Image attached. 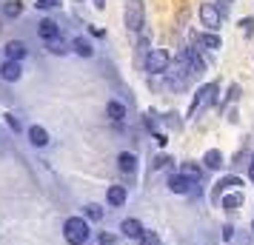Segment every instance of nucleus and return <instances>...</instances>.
<instances>
[{"label": "nucleus", "mask_w": 254, "mask_h": 245, "mask_svg": "<svg viewBox=\"0 0 254 245\" xmlns=\"http://www.w3.org/2000/svg\"><path fill=\"white\" fill-rule=\"evenodd\" d=\"M0 77H3V80H9V83L20 80V63H14V60H6V63L0 66Z\"/></svg>", "instance_id": "obj_9"}, {"label": "nucleus", "mask_w": 254, "mask_h": 245, "mask_svg": "<svg viewBox=\"0 0 254 245\" xmlns=\"http://www.w3.org/2000/svg\"><path fill=\"white\" fill-rule=\"evenodd\" d=\"M240 26H243V32H246L249 37L254 35V17H246V20H240Z\"/></svg>", "instance_id": "obj_25"}, {"label": "nucleus", "mask_w": 254, "mask_h": 245, "mask_svg": "<svg viewBox=\"0 0 254 245\" xmlns=\"http://www.w3.org/2000/svg\"><path fill=\"white\" fill-rule=\"evenodd\" d=\"M97 240H100V245H115V237L112 234H100Z\"/></svg>", "instance_id": "obj_29"}, {"label": "nucleus", "mask_w": 254, "mask_h": 245, "mask_svg": "<svg viewBox=\"0 0 254 245\" xmlns=\"http://www.w3.org/2000/svg\"><path fill=\"white\" fill-rule=\"evenodd\" d=\"M94 6H97V9H103V6H106V0H94Z\"/></svg>", "instance_id": "obj_31"}, {"label": "nucleus", "mask_w": 254, "mask_h": 245, "mask_svg": "<svg viewBox=\"0 0 254 245\" xmlns=\"http://www.w3.org/2000/svg\"><path fill=\"white\" fill-rule=\"evenodd\" d=\"M249 177H252V183H254V163H252V168H249Z\"/></svg>", "instance_id": "obj_32"}, {"label": "nucleus", "mask_w": 254, "mask_h": 245, "mask_svg": "<svg viewBox=\"0 0 254 245\" xmlns=\"http://www.w3.org/2000/svg\"><path fill=\"white\" fill-rule=\"evenodd\" d=\"M106 114L112 117L115 123H120V120L126 117V105L120 103V100H109V105H106Z\"/></svg>", "instance_id": "obj_14"}, {"label": "nucleus", "mask_w": 254, "mask_h": 245, "mask_svg": "<svg viewBox=\"0 0 254 245\" xmlns=\"http://www.w3.org/2000/svg\"><path fill=\"white\" fill-rule=\"evenodd\" d=\"M120 231L126 234V237H131V240H140L146 228H143V222H140V220H123V225H120Z\"/></svg>", "instance_id": "obj_10"}, {"label": "nucleus", "mask_w": 254, "mask_h": 245, "mask_svg": "<svg viewBox=\"0 0 254 245\" xmlns=\"http://www.w3.org/2000/svg\"><path fill=\"white\" fill-rule=\"evenodd\" d=\"M203 163H206V168H220V165H223V154H220L217 148H211V151L203 157Z\"/></svg>", "instance_id": "obj_17"}, {"label": "nucleus", "mask_w": 254, "mask_h": 245, "mask_svg": "<svg viewBox=\"0 0 254 245\" xmlns=\"http://www.w3.org/2000/svg\"><path fill=\"white\" fill-rule=\"evenodd\" d=\"M252 163H254V157H252Z\"/></svg>", "instance_id": "obj_34"}, {"label": "nucleus", "mask_w": 254, "mask_h": 245, "mask_svg": "<svg viewBox=\"0 0 254 245\" xmlns=\"http://www.w3.org/2000/svg\"><path fill=\"white\" fill-rule=\"evenodd\" d=\"M200 23L206 26L208 32H217L220 23H223V12H220L214 3H203L200 6Z\"/></svg>", "instance_id": "obj_3"}, {"label": "nucleus", "mask_w": 254, "mask_h": 245, "mask_svg": "<svg viewBox=\"0 0 254 245\" xmlns=\"http://www.w3.org/2000/svg\"><path fill=\"white\" fill-rule=\"evenodd\" d=\"M123 17H126L128 32H143V29H146V14H143V3H140V0H128Z\"/></svg>", "instance_id": "obj_2"}, {"label": "nucleus", "mask_w": 254, "mask_h": 245, "mask_svg": "<svg viewBox=\"0 0 254 245\" xmlns=\"http://www.w3.org/2000/svg\"><path fill=\"white\" fill-rule=\"evenodd\" d=\"M180 174L189 177L191 183H197V180H200V165H194V163H183V165H180Z\"/></svg>", "instance_id": "obj_18"}, {"label": "nucleus", "mask_w": 254, "mask_h": 245, "mask_svg": "<svg viewBox=\"0 0 254 245\" xmlns=\"http://www.w3.org/2000/svg\"><path fill=\"white\" fill-rule=\"evenodd\" d=\"M214 92H217V86H214V83H206V86L197 92V97H194V103H191V111H189V114H197V108H200V105L211 103V100H214Z\"/></svg>", "instance_id": "obj_5"}, {"label": "nucleus", "mask_w": 254, "mask_h": 245, "mask_svg": "<svg viewBox=\"0 0 254 245\" xmlns=\"http://www.w3.org/2000/svg\"><path fill=\"white\" fill-rule=\"evenodd\" d=\"M86 214H89V220H103V208H100V205H89V208H86Z\"/></svg>", "instance_id": "obj_24"}, {"label": "nucleus", "mask_w": 254, "mask_h": 245, "mask_svg": "<svg viewBox=\"0 0 254 245\" xmlns=\"http://www.w3.org/2000/svg\"><path fill=\"white\" fill-rule=\"evenodd\" d=\"M6 123H9V129L12 131H20V120H17L14 114H6Z\"/></svg>", "instance_id": "obj_26"}, {"label": "nucleus", "mask_w": 254, "mask_h": 245, "mask_svg": "<svg viewBox=\"0 0 254 245\" xmlns=\"http://www.w3.org/2000/svg\"><path fill=\"white\" fill-rule=\"evenodd\" d=\"M231 237H234V228H231V225H226V228H223V240H226V243H229Z\"/></svg>", "instance_id": "obj_30"}, {"label": "nucleus", "mask_w": 254, "mask_h": 245, "mask_svg": "<svg viewBox=\"0 0 254 245\" xmlns=\"http://www.w3.org/2000/svg\"><path fill=\"white\" fill-rule=\"evenodd\" d=\"M252 231H254V222H252Z\"/></svg>", "instance_id": "obj_33"}, {"label": "nucleus", "mask_w": 254, "mask_h": 245, "mask_svg": "<svg viewBox=\"0 0 254 245\" xmlns=\"http://www.w3.org/2000/svg\"><path fill=\"white\" fill-rule=\"evenodd\" d=\"M3 14H6V17H17V14H20V3H17V0H9V3L3 6Z\"/></svg>", "instance_id": "obj_21"}, {"label": "nucleus", "mask_w": 254, "mask_h": 245, "mask_svg": "<svg viewBox=\"0 0 254 245\" xmlns=\"http://www.w3.org/2000/svg\"><path fill=\"white\" fill-rule=\"evenodd\" d=\"M191 186H194V183H191L189 177H183L180 171L169 177V191H174V194H189V191H191Z\"/></svg>", "instance_id": "obj_6"}, {"label": "nucleus", "mask_w": 254, "mask_h": 245, "mask_svg": "<svg viewBox=\"0 0 254 245\" xmlns=\"http://www.w3.org/2000/svg\"><path fill=\"white\" fill-rule=\"evenodd\" d=\"M60 0H37V9H55Z\"/></svg>", "instance_id": "obj_27"}, {"label": "nucleus", "mask_w": 254, "mask_h": 245, "mask_svg": "<svg viewBox=\"0 0 254 245\" xmlns=\"http://www.w3.org/2000/svg\"><path fill=\"white\" fill-rule=\"evenodd\" d=\"M140 243L143 245H160V237H157V231H143Z\"/></svg>", "instance_id": "obj_22"}, {"label": "nucleus", "mask_w": 254, "mask_h": 245, "mask_svg": "<svg viewBox=\"0 0 254 245\" xmlns=\"http://www.w3.org/2000/svg\"><path fill=\"white\" fill-rule=\"evenodd\" d=\"M3 51H6V57H9V60H14V63H20V60L26 57V43H20V40H9Z\"/></svg>", "instance_id": "obj_7"}, {"label": "nucleus", "mask_w": 254, "mask_h": 245, "mask_svg": "<svg viewBox=\"0 0 254 245\" xmlns=\"http://www.w3.org/2000/svg\"><path fill=\"white\" fill-rule=\"evenodd\" d=\"M220 202H223V208L234 211V208H240V205H243V197H240V194H226Z\"/></svg>", "instance_id": "obj_20"}, {"label": "nucleus", "mask_w": 254, "mask_h": 245, "mask_svg": "<svg viewBox=\"0 0 254 245\" xmlns=\"http://www.w3.org/2000/svg\"><path fill=\"white\" fill-rule=\"evenodd\" d=\"M106 199H109V205L120 208V205L126 202V188H123V186H112L109 191H106Z\"/></svg>", "instance_id": "obj_12"}, {"label": "nucleus", "mask_w": 254, "mask_h": 245, "mask_svg": "<svg viewBox=\"0 0 254 245\" xmlns=\"http://www.w3.org/2000/svg\"><path fill=\"white\" fill-rule=\"evenodd\" d=\"M29 140H32V146L43 148V146L49 143V131L43 129V126H32V129H29Z\"/></svg>", "instance_id": "obj_13"}, {"label": "nucleus", "mask_w": 254, "mask_h": 245, "mask_svg": "<svg viewBox=\"0 0 254 245\" xmlns=\"http://www.w3.org/2000/svg\"><path fill=\"white\" fill-rule=\"evenodd\" d=\"M117 165H120L123 174H134L137 171V157L131 151H123V154H117Z\"/></svg>", "instance_id": "obj_8"}, {"label": "nucleus", "mask_w": 254, "mask_h": 245, "mask_svg": "<svg viewBox=\"0 0 254 245\" xmlns=\"http://www.w3.org/2000/svg\"><path fill=\"white\" fill-rule=\"evenodd\" d=\"M37 35L43 37V40H55V37L60 35V29H58L55 20H40V23H37Z\"/></svg>", "instance_id": "obj_11"}, {"label": "nucleus", "mask_w": 254, "mask_h": 245, "mask_svg": "<svg viewBox=\"0 0 254 245\" xmlns=\"http://www.w3.org/2000/svg\"><path fill=\"white\" fill-rule=\"evenodd\" d=\"M71 49H74V51H77V54H80V57H92V43H89V40H86V37H74V40H71Z\"/></svg>", "instance_id": "obj_15"}, {"label": "nucleus", "mask_w": 254, "mask_h": 245, "mask_svg": "<svg viewBox=\"0 0 254 245\" xmlns=\"http://www.w3.org/2000/svg\"><path fill=\"white\" fill-rule=\"evenodd\" d=\"M63 234H66V243L69 245H83L89 240V222L80 220V217H71L63 225Z\"/></svg>", "instance_id": "obj_1"}, {"label": "nucleus", "mask_w": 254, "mask_h": 245, "mask_svg": "<svg viewBox=\"0 0 254 245\" xmlns=\"http://www.w3.org/2000/svg\"><path fill=\"white\" fill-rule=\"evenodd\" d=\"M169 163H172L169 157H157V160H154V171H157V168H166Z\"/></svg>", "instance_id": "obj_28"}, {"label": "nucleus", "mask_w": 254, "mask_h": 245, "mask_svg": "<svg viewBox=\"0 0 254 245\" xmlns=\"http://www.w3.org/2000/svg\"><path fill=\"white\" fill-rule=\"evenodd\" d=\"M231 186H243V180H240V177H226V180H220L217 188H214V197H220V194H223V188H231Z\"/></svg>", "instance_id": "obj_19"}, {"label": "nucleus", "mask_w": 254, "mask_h": 245, "mask_svg": "<svg viewBox=\"0 0 254 245\" xmlns=\"http://www.w3.org/2000/svg\"><path fill=\"white\" fill-rule=\"evenodd\" d=\"M200 46L203 49H211V51H217L220 49V37L214 32H206V35H200Z\"/></svg>", "instance_id": "obj_16"}, {"label": "nucleus", "mask_w": 254, "mask_h": 245, "mask_svg": "<svg viewBox=\"0 0 254 245\" xmlns=\"http://www.w3.org/2000/svg\"><path fill=\"white\" fill-rule=\"evenodd\" d=\"M166 69H169V51L166 49H151L149 54H146V71L163 74Z\"/></svg>", "instance_id": "obj_4"}, {"label": "nucleus", "mask_w": 254, "mask_h": 245, "mask_svg": "<svg viewBox=\"0 0 254 245\" xmlns=\"http://www.w3.org/2000/svg\"><path fill=\"white\" fill-rule=\"evenodd\" d=\"M49 43H52V49H49L52 54H66V43H63V40L55 37V40H49Z\"/></svg>", "instance_id": "obj_23"}]
</instances>
